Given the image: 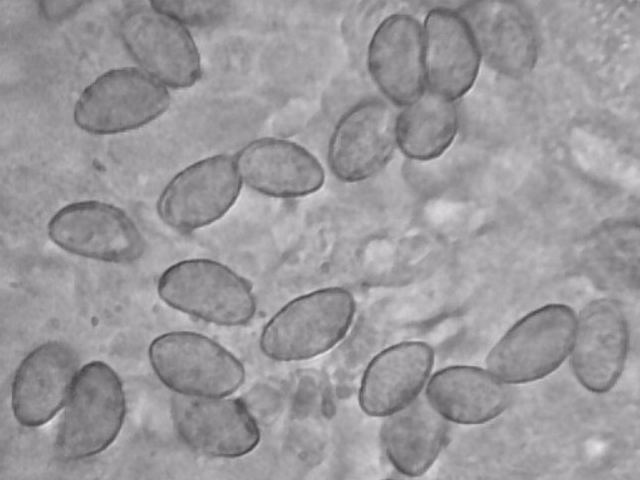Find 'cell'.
Here are the masks:
<instances>
[{
	"label": "cell",
	"instance_id": "7",
	"mask_svg": "<svg viewBox=\"0 0 640 480\" xmlns=\"http://www.w3.org/2000/svg\"><path fill=\"white\" fill-rule=\"evenodd\" d=\"M119 33L140 69L164 86L188 88L201 78L200 54L187 27L151 3L129 6Z\"/></svg>",
	"mask_w": 640,
	"mask_h": 480
},
{
	"label": "cell",
	"instance_id": "11",
	"mask_svg": "<svg viewBox=\"0 0 640 480\" xmlns=\"http://www.w3.org/2000/svg\"><path fill=\"white\" fill-rule=\"evenodd\" d=\"M171 415L182 441L204 455L241 457L254 450L260 441L259 426L240 399L176 393L171 401Z\"/></svg>",
	"mask_w": 640,
	"mask_h": 480
},
{
	"label": "cell",
	"instance_id": "9",
	"mask_svg": "<svg viewBox=\"0 0 640 480\" xmlns=\"http://www.w3.org/2000/svg\"><path fill=\"white\" fill-rule=\"evenodd\" d=\"M47 233L64 251L103 262L131 263L144 250L134 221L122 209L101 201L65 205L49 220Z\"/></svg>",
	"mask_w": 640,
	"mask_h": 480
},
{
	"label": "cell",
	"instance_id": "2",
	"mask_svg": "<svg viewBox=\"0 0 640 480\" xmlns=\"http://www.w3.org/2000/svg\"><path fill=\"white\" fill-rule=\"evenodd\" d=\"M355 300L342 287H328L298 296L265 324L259 345L275 361H300L321 355L349 331Z\"/></svg>",
	"mask_w": 640,
	"mask_h": 480
},
{
	"label": "cell",
	"instance_id": "10",
	"mask_svg": "<svg viewBox=\"0 0 640 480\" xmlns=\"http://www.w3.org/2000/svg\"><path fill=\"white\" fill-rule=\"evenodd\" d=\"M397 116L381 99H365L337 122L328 146V165L342 182L357 183L381 171L392 158Z\"/></svg>",
	"mask_w": 640,
	"mask_h": 480
},
{
	"label": "cell",
	"instance_id": "18",
	"mask_svg": "<svg viewBox=\"0 0 640 480\" xmlns=\"http://www.w3.org/2000/svg\"><path fill=\"white\" fill-rule=\"evenodd\" d=\"M433 349L406 341L377 354L368 364L359 389V404L369 416L386 417L413 402L432 370Z\"/></svg>",
	"mask_w": 640,
	"mask_h": 480
},
{
	"label": "cell",
	"instance_id": "6",
	"mask_svg": "<svg viewBox=\"0 0 640 480\" xmlns=\"http://www.w3.org/2000/svg\"><path fill=\"white\" fill-rule=\"evenodd\" d=\"M148 356L159 380L175 393L198 397H226L245 380L243 364L211 338L191 331H172L156 337Z\"/></svg>",
	"mask_w": 640,
	"mask_h": 480
},
{
	"label": "cell",
	"instance_id": "3",
	"mask_svg": "<svg viewBox=\"0 0 640 480\" xmlns=\"http://www.w3.org/2000/svg\"><path fill=\"white\" fill-rule=\"evenodd\" d=\"M157 292L173 309L220 326L245 325L256 312L251 284L211 259H186L171 265L160 275Z\"/></svg>",
	"mask_w": 640,
	"mask_h": 480
},
{
	"label": "cell",
	"instance_id": "14",
	"mask_svg": "<svg viewBox=\"0 0 640 480\" xmlns=\"http://www.w3.org/2000/svg\"><path fill=\"white\" fill-rule=\"evenodd\" d=\"M234 158L242 182L265 196L305 197L317 192L325 181L319 160L303 146L286 139L253 140Z\"/></svg>",
	"mask_w": 640,
	"mask_h": 480
},
{
	"label": "cell",
	"instance_id": "8",
	"mask_svg": "<svg viewBox=\"0 0 640 480\" xmlns=\"http://www.w3.org/2000/svg\"><path fill=\"white\" fill-rule=\"evenodd\" d=\"M242 185L234 156L203 158L166 184L157 201L158 216L176 231H195L221 219L237 201Z\"/></svg>",
	"mask_w": 640,
	"mask_h": 480
},
{
	"label": "cell",
	"instance_id": "23",
	"mask_svg": "<svg viewBox=\"0 0 640 480\" xmlns=\"http://www.w3.org/2000/svg\"><path fill=\"white\" fill-rule=\"evenodd\" d=\"M83 4L79 1H43L39 3V9L45 18L56 21L73 15Z\"/></svg>",
	"mask_w": 640,
	"mask_h": 480
},
{
	"label": "cell",
	"instance_id": "4",
	"mask_svg": "<svg viewBox=\"0 0 640 480\" xmlns=\"http://www.w3.org/2000/svg\"><path fill=\"white\" fill-rule=\"evenodd\" d=\"M575 327L576 315L569 306H542L519 319L496 342L486 357L487 370L507 384L540 380L569 356Z\"/></svg>",
	"mask_w": 640,
	"mask_h": 480
},
{
	"label": "cell",
	"instance_id": "19",
	"mask_svg": "<svg viewBox=\"0 0 640 480\" xmlns=\"http://www.w3.org/2000/svg\"><path fill=\"white\" fill-rule=\"evenodd\" d=\"M425 398L445 420L478 425L506 410L511 389L488 370L455 365L438 370L429 378Z\"/></svg>",
	"mask_w": 640,
	"mask_h": 480
},
{
	"label": "cell",
	"instance_id": "13",
	"mask_svg": "<svg viewBox=\"0 0 640 480\" xmlns=\"http://www.w3.org/2000/svg\"><path fill=\"white\" fill-rule=\"evenodd\" d=\"M78 374V356L66 343L45 342L17 367L11 386L15 419L25 427L50 421L67 402Z\"/></svg>",
	"mask_w": 640,
	"mask_h": 480
},
{
	"label": "cell",
	"instance_id": "20",
	"mask_svg": "<svg viewBox=\"0 0 640 480\" xmlns=\"http://www.w3.org/2000/svg\"><path fill=\"white\" fill-rule=\"evenodd\" d=\"M447 434V420L425 397H417L406 407L386 416L380 438L391 465L403 475L417 477L434 464L446 443Z\"/></svg>",
	"mask_w": 640,
	"mask_h": 480
},
{
	"label": "cell",
	"instance_id": "17",
	"mask_svg": "<svg viewBox=\"0 0 640 480\" xmlns=\"http://www.w3.org/2000/svg\"><path fill=\"white\" fill-rule=\"evenodd\" d=\"M423 30L425 80L428 90L452 101L473 86L481 55L472 32L459 12L431 10Z\"/></svg>",
	"mask_w": 640,
	"mask_h": 480
},
{
	"label": "cell",
	"instance_id": "15",
	"mask_svg": "<svg viewBox=\"0 0 640 480\" xmlns=\"http://www.w3.org/2000/svg\"><path fill=\"white\" fill-rule=\"evenodd\" d=\"M371 78L394 104L406 106L426 86L423 30L411 15L392 14L374 31L367 52Z\"/></svg>",
	"mask_w": 640,
	"mask_h": 480
},
{
	"label": "cell",
	"instance_id": "5",
	"mask_svg": "<svg viewBox=\"0 0 640 480\" xmlns=\"http://www.w3.org/2000/svg\"><path fill=\"white\" fill-rule=\"evenodd\" d=\"M167 87L140 68H115L98 76L77 99L73 119L83 131L114 135L141 128L169 107Z\"/></svg>",
	"mask_w": 640,
	"mask_h": 480
},
{
	"label": "cell",
	"instance_id": "22",
	"mask_svg": "<svg viewBox=\"0 0 640 480\" xmlns=\"http://www.w3.org/2000/svg\"><path fill=\"white\" fill-rule=\"evenodd\" d=\"M150 3L185 27H207L220 23L232 10L231 3L226 1H153Z\"/></svg>",
	"mask_w": 640,
	"mask_h": 480
},
{
	"label": "cell",
	"instance_id": "12",
	"mask_svg": "<svg viewBox=\"0 0 640 480\" xmlns=\"http://www.w3.org/2000/svg\"><path fill=\"white\" fill-rule=\"evenodd\" d=\"M628 347V325L620 303L607 298L591 301L576 317L569 354L574 376L590 392H608L623 372Z\"/></svg>",
	"mask_w": 640,
	"mask_h": 480
},
{
	"label": "cell",
	"instance_id": "21",
	"mask_svg": "<svg viewBox=\"0 0 640 480\" xmlns=\"http://www.w3.org/2000/svg\"><path fill=\"white\" fill-rule=\"evenodd\" d=\"M457 130L458 114L454 102L425 90L397 116V146L410 159L432 160L449 148Z\"/></svg>",
	"mask_w": 640,
	"mask_h": 480
},
{
	"label": "cell",
	"instance_id": "1",
	"mask_svg": "<svg viewBox=\"0 0 640 480\" xmlns=\"http://www.w3.org/2000/svg\"><path fill=\"white\" fill-rule=\"evenodd\" d=\"M125 413L126 397L118 374L102 361L85 364L59 421L55 455L75 462L103 452L118 436Z\"/></svg>",
	"mask_w": 640,
	"mask_h": 480
},
{
	"label": "cell",
	"instance_id": "16",
	"mask_svg": "<svg viewBox=\"0 0 640 480\" xmlns=\"http://www.w3.org/2000/svg\"><path fill=\"white\" fill-rule=\"evenodd\" d=\"M479 49L481 59L495 71L520 78L532 71L538 45L527 12L512 2H474L459 12Z\"/></svg>",
	"mask_w": 640,
	"mask_h": 480
}]
</instances>
